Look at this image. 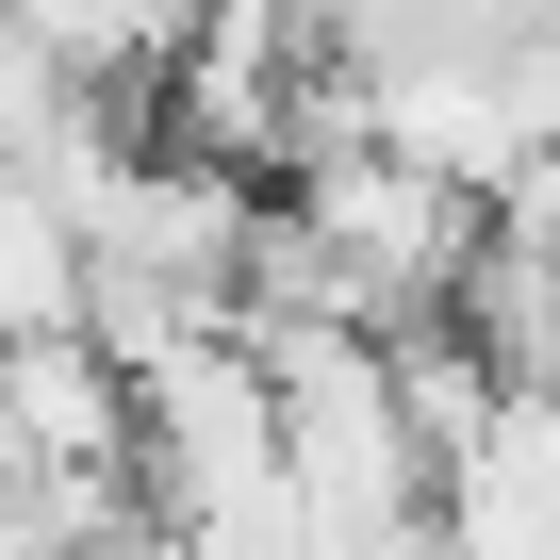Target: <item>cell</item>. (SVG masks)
Listing matches in <instances>:
<instances>
[{"label": "cell", "instance_id": "1", "mask_svg": "<svg viewBox=\"0 0 560 560\" xmlns=\"http://www.w3.org/2000/svg\"><path fill=\"white\" fill-rule=\"evenodd\" d=\"M0 478H132V363L100 330L0 347Z\"/></svg>", "mask_w": 560, "mask_h": 560}, {"label": "cell", "instance_id": "2", "mask_svg": "<svg viewBox=\"0 0 560 560\" xmlns=\"http://www.w3.org/2000/svg\"><path fill=\"white\" fill-rule=\"evenodd\" d=\"M100 314V231L67 182L34 165H0V347H34V330H83Z\"/></svg>", "mask_w": 560, "mask_h": 560}]
</instances>
